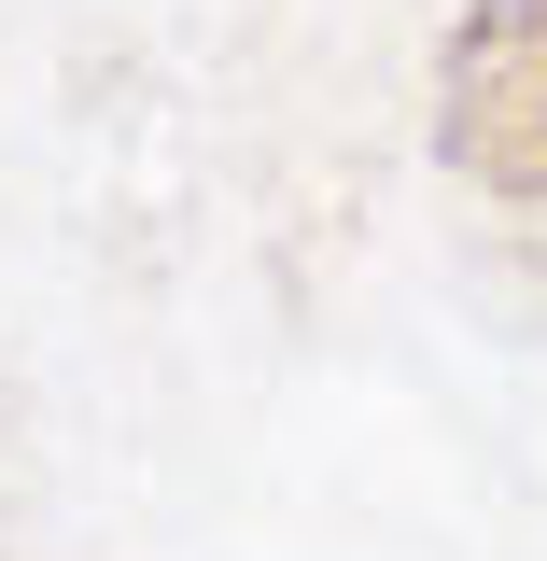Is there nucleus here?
<instances>
[{"label":"nucleus","instance_id":"nucleus-1","mask_svg":"<svg viewBox=\"0 0 547 561\" xmlns=\"http://www.w3.org/2000/svg\"><path fill=\"white\" fill-rule=\"evenodd\" d=\"M435 154L478 197H547V0H464L435 57Z\"/></svg>","mask_w":547,"mask_h":561}]
</instances>
